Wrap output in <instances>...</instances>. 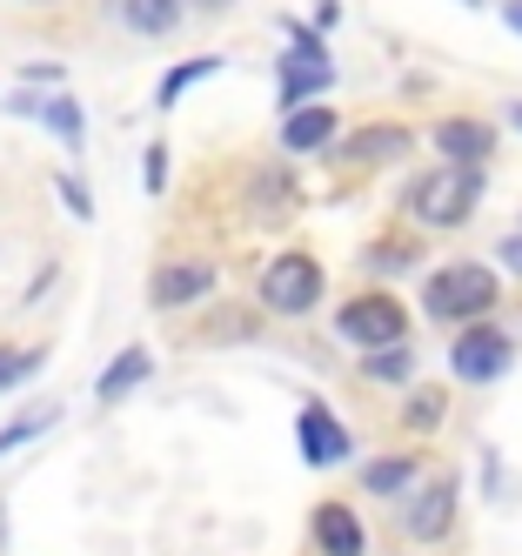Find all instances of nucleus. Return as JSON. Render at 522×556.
Instances as JSON below:
<instances>
[{
    "label": "nucleus",
    "mask_w": 522,
    "mask_h": 556,
    "mask_svg": "<svg viewBox=\"0 0 522 556\" xmlns=\"http://www.w3.org/2000/svg\"><path fill=\"white\" fill-rule=\"evenodd\" d=\"M449 530H456V483H449V476L402 496V536H416V543H442Z\"/></svg>",
    "instance_id": "0eeeda50"
},
{
    "label": "nucleus",
    "mask_w": 522,
    "mask_h": 556,
    "mask_svg": "<svg viewBox=\"0 0 522 556\" xmlns=\"http://www.w3.org/2000/svg\"><path fill=\"white\" fill-rule=\"evenodd\" d=\"M502 21H509V27H522V0H509V8H502Z\"/></svg>",
    "instance_id": "cd10ccee"
},
{
    "label": "nucleus",
    "mask_w": 522,
    "mask_h": 556,
    "mask_svg": "<svg viewBox=\"0 0 522 556\" xmlns=\"http://www.w3.org/2000/svg\"><path fill=\"white\" fill-rule=\"evenodd\" d=\"M496 255H502V262H509V268H515V275H522V235H509V242H502V249H496Z\"/></svg>",
    "instance_id": "bb28decb"
},
{
    "label": "nucleus",
    "mask_w": 522,
    "mask_h": 556,
    "mask_svg": "<svg viewBox=\"0 0 522 556\" xmlns=\"http://www.w3.org/2000/svg\"><path fill=\"white\" fill-rule=\"evenodd\" d=\"M509 336L496 329V323H469L456 342H449V369H456V382H496L502 369H509Z\"/></svg>",
    "instance_id": "423d86ee"
},
{
    "label": "nucleus",
    "mask_w": 522,
    "mask_h": 556,
    "mask_svg": "<svg viewBox=\"0 0 522 556\" xmlns=\"http://www.w3.org/2000/svg\"><path fill=\"white\" fill-rule=\"evenodd\" d=\"M509 122H515V128H522V108H515V114H509Z\"/></svg>",
    "instance_id": "c756f323"
},
{
    "label": "nucleus",
    "mask_w": 522,
    "mask_h": 556,
    "mask_svg": "<svg viewBox=\"0 0 522 556\" xmlns=\"http://www.w3.org/2000/svg\"><path fill=\"white\" fill-rule=\"evenodd\" d=\"M315 549L321 556H369V530L348 503H315Z\"/></svg>",
    "instance_id": "9d476101"
},
{
    "label": "nucleus",
    "mask_w": 522,
    "mask_h": 556,
    "mask_svg": "<svg viewBox=\"0 0 522 556\" xmlns=\"http://www.w3.org/2000/svg\"><path fill=\"white\" fill-rule=\"evenodd\" d=\"M422 308L435 315V323H482V315L496 308V275L482 262H449V268L429 275Z\"/></svg>",
    "instance_id": "f257e3e1"
},
{
    "label": "nucleus",
    "mask_w": 522,
    "mask_h": 556,
    "mask_svg": "<svg viewBox=\"0 0 522 556\" xmlns=\"http://www.w3.org/2000/svg\"><path fill=\"white\" fill-rule=\"evenodd\" d=\"M416 456H375L369 469H361V490H369V496H409L416 490Z\"/></svg>",
    "instance_id": "2eb2a0df"
},
{
    "label": "nucleus",
    "mask_w": 522,
    "mask_h": 556,
    "mask_svg": "<svg viewBox=\"0 0 522 556\" xmlns=\"http://www.w3.org/2000/svg\"><path fill=\"white\" fill-rule=\"evenodd\" d=\"M40 101H48V94H8V114H21V122H40Z\"/></svg>",
    "instance_id": "a878e982"
},
{
    "label": "nucleus",
    "mask_w": 522,
    "mask_h": 556,
    "mask_svg": "<svg viewBox=\"0 0 522 556\" xmlns=\"http://www.w3.org/2000/svg\"><path fill=\"white\" fill-rule=\"evenodd\" d=\"M54 194H61V202H67V215H74V222H94V194H88V181H74V175H61V181H54Z\"/></svg>",
    "instance_id": "4be33fe9"
},
{
    "label": "nucleus",
    "mask_w": 522,
    "mask_h": 556,
    "mask_svg": "<svg viewBox=\"0 0 522 556\" xmlns=\"http://www.w3.org/2000/svg\"><path fill=\"white\" fill-rule=\"evenodd\" d=\"M435 148H442V168H475L482 154L496 148V135L482 128V122H442L435 128Z\"/></svg>",
    "instance_id": "f8f14e48"
},
{
    "label": "nucleus",
    "mask_w": 522,
    "mask_h": 556,
    "mask_svg": "<svg viewBox=\"0 0 522 556\" xmlns=\"http://www.w3.org/2000/svg\"><path fill=\"white\" fill-rule=\"evenodd\" d=\"M40 122H48V135H61L67 154H80V141H88V122H80V101H74V94H48V101H40Z\"/></svg>",
    "instance_id": "dca6fc26"
},
{
    "label": "nucleus",
    "mask_w": 522,
    "mask_h": 556,
    "mask_svg": "<svg viewBox=\"0 0 522 556\" xmlns=\"http://www.w3.org/2000/svg\"><path fill=\"white\" fill-rule=\"evenodd\" d=\"M141 181H148V194H161V188H168V141H154V148H148V168H141Z\"/></svg>",
    "instance_id": "b1692460"
},
{
    "label": "nucleus",
    "mask_w": 522,
    "mask_h": 556,
    "mask_svg": "<svg viewBox=\"0 0 522 556\" xmlns=\"http://www.w3.org/2000/svg\"><path fill=\"white\" fill-rule=\"evenodd\" d=\"M148 376H154V355H148V349L135 342V349H120V355H114V363L101 369V382H94V395H101V403H120V395H128V389H141Z\"/></svg>",
    "instance_id": "ddd939ff"
},
{
    "label": "nucleus",
    "mask_w": 522,
    "mask_h": 556,
    "mask_svg": "<svg viewBox=\"0 0 522 556\" xmlns=\"http://www.w3.org/2000/svg\"><path fill=\"white\" fill-rule=\"evenodd\" d=\"M335 336L355 342V349H389V342H409V308L395 295H355L342 315H335Z\"/></svg>",
    "instance_id": "20e7f679"
},
{
    "label": "nucleus",
    "mask_w": 522,
    "mask_h": 556,
    "mask_svg": "<svg viewBox=\"0 0 522 556\" xmlns=\"http://www.w3.org/2000/svg\"><path fill=\"white\" fill-rule=\"evenodd\" d=\"M181 0H120V21H128L141 41H168V34L181 27Z\"/></svg>",
    "instance_id": "4468645a"
},
{
    "label": "nucleus",
    "mask_w": 522,
    "mask_h": 556,
    "mask_svg": "<svg viewBox=\"0 0 522 556\" xmlns=\"http://www.w3.org/2000/svg\"><path fill=\"white\" fill-rule=\"evenodd\" d=\"M61 74H67L61 61H27V67H21V81H27V88H61Z\"/></svg>",
    "instance_id": "393cba45"
},
{
    "label": "nucleus",
    "mask_w": 522,
    "mask_h": 556,
    "mask_svg": "<svg viewBox=\"0 0 522 556\" xmlns=\"http://www.w3.org/2000/svg\"><path fill=\"white\" fill-rule=\"evenodd\" d=\"M402 148H409V128H361L348 141L355 162H389V154H402Z\"/></svg>",
    "instance_id": "6ab92c4d"
},
{
    "label": "nucleus",
    "mask_w": 522,
    "mask_h": 556,
    "mask_svg": "<svg viewBox=\"0 0 522 556\" xmlns=\"http://www.w3.org/2000/svg\"><path fill=\"white\" fill-rule=\"evenodd\" d=\"M361 376H369V382H409V376H416V355H409V342H389V349H375L369 363H361Z\"/></svg>",
    "instance_id": "a211bd4d"
},
{
    "label": "nucleus",
    "mask_w": 522,
    "mask_h": 556,
    "mask_svg": "<svg viewBox=\"0 0 522 556\" xmlns=\"http://www.w3.org/2000/svg\"><path fill=\"white\" fill-rule=\"evenodd\" d=\"M435 422H442V389L409 395V429H435Z\"/></svg>",
    "instance_id": "5701e85b"
},
{
    "label": "nucleus",
    "mask_w": 522,
    "mask_h": 556,
    "mask_svg": "<svg viewBox=\"0 0 522 556\" xmlns=\"http://www.w3.org/2000/svg\"><path fill=\"white\" fill-rule=\"evenodd\" d=\"M40 363H48V355L40 349H0V389H14V382H27Z\"/></svg>",
    "instance_id": "412c9836"
},
{
    "label": "nucleus",
    "mask_w": 522,
    "mask_h": 556,
    "mask_svg": "<svg viewBox=\"0 0 522 556\" xmlns=\"http://www.w3.org/2000/svg\"><path fill=\"white\" fill-rule=\"evenodd\" d=\"M54 416H61V409H48V403H40V409H27L21 422H8V429H0V456H8V450H21L27 435H40V429H48Z\"/></svg>",
    "instance_id": "aec40b11"
},
{
    "label": "nucleus",
    "mask_w": 522,
    "mask_h": 556,
    "mask_svg": "<svg viewBox=\"0 0 522 556\" xmlns=\"http://www.w3.org/2000/svg\"><path fill=\"white\" fill-rule=\"evenodd\" d=\"M181 8H208L215 14V8H228V0H181Z\"/></svg>",
    "instance_id": "c85d7f7f"
},
{
    "label": "nucleus",
    "mask_w": 522,
    "mask_h": 556,
    "mask_svg": "<svg viewBox=\"0 0 522 556\" xmlns=\"http://www.w3.org/2000/svg\"><path fill=\"white\" fill-rule=\"evenodd\" d=\"M295 443H302V463L308 469H329V463H342L348 456V429L321 409V403H302V416H295Z\"/></svg>",
    "instance_id": "6e6552de"
},
{
    "label": "nucleus",
    "mask_w": 522,
    "mask_h": 556,
    "mask_svg": "<svg viewBox=\"0 0 522 556\" xmlns=\"http://www.w3.org/2000/svg\"><path fill=\"white\" fill-rule=\"evenodd\" d=\"M208 74H221V61L215 54H201V61H181V67H168V81H161V94H154V108H175L194 81H208Z\"/></svg>",
    "instance_id": "f3484780"
},
{
    "label": "nucleus",
    "mask_w": 522,
    "mask_h": 556,
    "mask_svg": "<svg viewBox=\"0 0 522 556\" xmlns=\"http://www.w3.org/2000/svg\"><path fill=\"white\" fill-rule=\"evenodd\" d=\"M335 128H342L335 108H321V101L315 108H295L289 122H281V148H289V154H321V148L335 141Z\"/></svg>",
    "instance_id": "9b49d317"
},
{
    "label": "nucleus",
    "mask_w": 522,
    "mask_h": 556,
    "mask_svg": "<svg viewBox=\"0 0 522 556\" xmlns=\"http://www.w3.org/2000/svg\"><path fill=\"white\" fill-rule=\"evenodd\" d=\"M215 289V262H161L154 282H148V302L154 308H188Z\"/></svg>",
    "instance_id": "1a4fd4ad"
},
{
    "label": "nucleus",
    "mask_w": 522,
    "mask_h": 556,
    "mask_svg": "<svg viewBox=\"0 0 522 556\" xmlns=\"http://www.w3.org/2000/svg\"><path fill=\"white\" fill-rule=\"evenodd\" d=\"M321 302V262L315 255H275L262 268V308L268 315H308Z\"/></svg>",
    "instance_id": "39448f33"
},
{
    "label": "nucleus",
    "mask_w": 522,
    "mask_h": 556,
    "mask_svg": "<svg viewBox=\"0 0 522 556\" xmlns=\"http://www.w3.org/2000/svg\"><path fill=\"white\" fill-rule=\"evenodd\" d=\"M475 188H482L475 168H435L409 188V215L422 228H462L475 215Z\"/></svg>",
    "instance_id": "f03ea898"
},
{
    "label": "nucleus",
    "mask_w": 522,
    "mask_h": 556,
    "mask_svg": "<svg viewBox=\"0 0 522 556\" xmlns=\"http://www.w3.org/2000/svg\"><path fill=\"white\" fill-rule=\"evenodd\" d=\"M27 8H48V0H27Z\"/></svg>",
    "instance_id": "7c9ffc66"
},
{
    "label": "nucleus",
    "mask_w": 522,
    "mask_h": 556,
    "mask_svg": "<svg viewBox=\"0 0 522 556\" xmlns=\"http://www.w3.org/2000/svg\"><path fill=\"white\" fill-rule=\"evenodd\" d=\"M335 88V61H329V48H321V34H308V27H295V48L281 54V108H315V94H329Z\"/></svg>",
    "instance_id": "7ed1b4c3"
}]
</instances>
